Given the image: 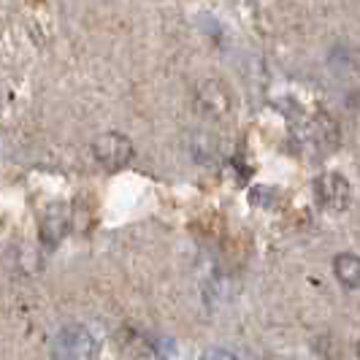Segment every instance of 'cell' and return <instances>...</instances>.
Listing matches in <instances>:
<instances>
[{
  "label": "cell",
  "instance_id": "4",
  "mask_svg": "<svg viewBox=\"0 0 360 360\" xmlns=\"http://www.w3.org/2000/svg\"><path fill=\"white\" fill-rule=\"evenodd\" d=\"M198 106L200 111L212 114V117H219L228 111V92L219 82H206L198 87Z\"/></svg>",
  "mask_w": 360,
  "mask_h": 360
},
{
  "label": "cell",
  "instance_id": "1",
  "mask_svg": "<svg viewBox=\"0 0 360 360\" xmlns=\"http://www.w3.org/2000/svg\"><path fill=\"white\" fill-rule=\"evenodd\" d=\"M54 360H92L95 358V339L84 325H65L52 344Z\"/></svg>",
  "mask_w": 360,
  "mask_h": 360
},
{
  "label": "cell",
  "instance_id": "6",
  "mask_svg": "<svg viewBox=\"0 0 360 360\" xmlns=\"http://www.w3.org/2000/svg\"><path fill=\"white\" fill-rule=\"evenodd\" d=\"M200 360H238L231 352V349H222V347H212V349H206L203 355H200Z\"/></svg>",
  "mask_w": 360,
  "mask_h": 360
},
{
  "label": "cell",
  "instance_id": "3",
  "mask_svg": "<svg viewBox=\"0 0 360 360\" xmlns=\"http://www.w3.org/2000/svg\"><path fill=\"white\" fill-rule=\"evenodd\" d=\"M314 198L325 212H344L349 206V198H352L349 181L336 171L323 174V176L314 179Z\"/></svg>",
  "mask_w": 360,
  "mask_h": 360
},
{
  "label": "cell",
  "instance_id": "5",
  "mask_svg": "<svg viewBox=\"0 0 360 360\" xmlns=\"http://www.w3.org/2000/svg\"><path fill=\"white\" fill-rule=\"evenodd\" d=\"M333 274H336V279L342 282L344 288H349V290L360 288V257L352 252L336 255V260H333Z\"/></svg>",
  "mask_w": 360,
  "mask_h": 360
},
{
  "label": "cell",
  "instance_id": "2",
  "mask_svg": "<svg viewBox=\"0 0 360 360\" xmlns=\"http://www.w3.org/2000/svg\"><path fill=\"white\" fill-rule=\"evenodd\" d=\"M92 155L95 160L101 162L106 171H120L125 168L127 162L133 160L136 149H133V141L127 139L125 133H103L92 141Z\"/></svg>",
  "mask_w": 360,
  "mask_h": 360
},
{
  "label": "cell",
  "instance_id": "7",
  "mask_svg": "<svg viewBox=\"0 0 360 360\" xmlns=\"http://www.w3.org/2000/svg\"><path fill=\"white\" fill-rule=\"evenodd\" d=\"M358 360H360V344H358Z\"/></svg>",
  "mask_w": 360,
  "mask_h": 360
}]
</instances>
